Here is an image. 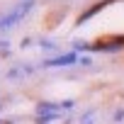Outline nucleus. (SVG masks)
Wrapping results in <instances>:
<instances>
[{"label":"nucleus","instance_id":"f257e3e1","mask_svg":"<svg viewBox=\"0 0 124 124\" xmlns=\"http://www.w3.org/2000/svg\"><path fill=\"white\" fill-rule=\"evenodd\" d=\"M76 61H78L76 51H68V54H63V56H56V58H49V61H46V66L56 68V66H68V63H76Z\"/></svg>","mask_w":124,"mask_h":124},{"label":"nucleus","instance_id":"f03ea898","mask_svg":"<svg viewBox=\"0 0 124 124\" xmlns=\"http://www.w3.org/2000/svg\"><path fill=\"white\" fill-rule=\"evenodd\" d=\"M41 46H44V49H56V44H54V41H41Z\"/></svg>","mask_w":124,"mask_h":124}]
</instances>
